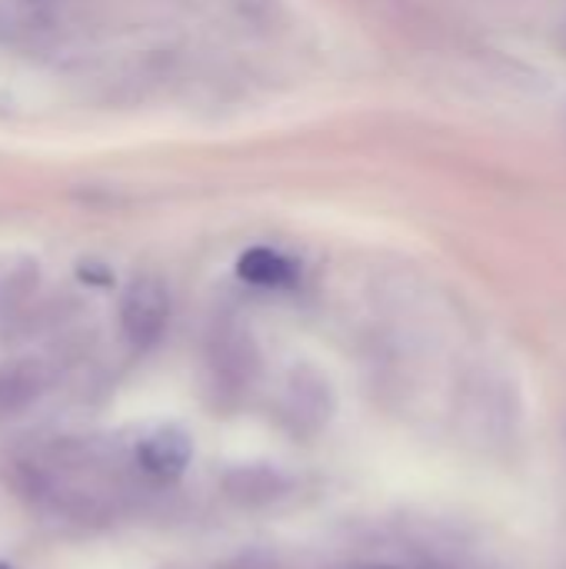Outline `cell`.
I'll use <instances>...</instances> for the list:
<instances>
[{
	"label": "cell",
	"instance_id": "52a82bcc",
	"mask_svg": "<svg viewBox=\"0 0 566 569\" xmlns=\"http://www.w3.org/2000/svg\"><path fill=\"white\" fill-rule=\"evenodd\" d=\"M220 569H274V560L267 553H240Z\"/></svg>",
	"mask_w": 566,
	"mask_h": 569
},
{
	"label": "cell",
	"instance_id": "277c9868",
	"mask_svg": "<svg viewBox=\"0 0 566 569\" xmlns=\"http://www.w3.org/2000/svg\"><path fill=\"white\" fill-rule=\"evenodd\" d=\"M287 477L270 463H240L224 473V493L240 507H267L287 493Z\"/></svg>",
	"mask_w": 566,
	"mask_h": 569
},
{
	"label": "cell",
	"instance_id": "5b68a950",
	"mask_svg": "<svg viewBox=\"0 0 566 569\" xmlns=\"http://www.w3.org/2000/svg\"><path fill=\"white\" fill-rule=\"evenodd\" d=\"M237 273H240L247 283H254V287H270V290L287 287V283H294V277H297L294 263H290L284 253L270 250V247H254V250H247V253L240 257V263H237Z\"/></svg>",
	"mask_w": 566,
	"mask_h": 569
},
{
	"label": "cell",
	"instance_id": "8992f818",
	"mask_svg": "<svg viewBox=\"0 0 566 569\" xmlns=\"http://www.w3.org/2000/svg\"><path fill=\"white\" fill-rule=\"evenodd\" d=\"M40 390V380L30 377L27 370H10V373H0V413H10V410H20L27 407Z\"/></svg>",
	"mask_w": 566,
	"mask_h": 569
},
{
	"label": "cell",
	"instance_id": "7a4b0ae2",
	"mask_svg": "<svg viewBox=\"0 0 566 569\" xmlns=\"http://www.w3.org/2000/svg\"><path fill=\"white\" fill-rule=\"evenodd\" d=\"M170 320V293L157 277H137L120 300V330L130 347L150 350Z\"/></svg>",
	"mask_w": 566,
	"mask_h": 569
},
{
	"label": "cell",
	"instance_id": "3957f363",
	"mask_svg": "<svg viewBox=\"0 0 566 569\" xmlns=\"http://www.w3.org/2000/svg\"><path fill=\"white\" fill-rule=\"evenodd\" d=\"M137 467L150 477V480H160V483H170L177 477H183V470L190 467V457H193V443L183 430L177 427H160L153 433H147L137 450Z\"/></svg>",
	"mask_w": 566,
	"mask_h": 569
},
{
	"label": "cell",
	"instance_id": "6da1fadb",
	"mask_svg": "<svg viewBox=\"0 0 566 569\" xmlns=\"http://www.w3.org/2000/svg\"><path fill=\"white\" fill-rule=\"evenodd\" d=\"M334 390L327 383V377H320L310 367L290 370L280 403H277V420L280 427L297 437V440H314L327 430L330 417H334Z\"/></svg>",
	"mask_w": 566,
	"mask_h": 569
},
{
	"label": "cell",
	"instance_id": "ba28073f",
	"mask_svg": "<svg viewBox=\"0 0 566 569\" xmlns=\"http://www.w3.org/2000/svg\"><path fill=\"white\" fill-rule=\"evenodd\" d=\"M0 569H7V567H0Z\"/></svg>",
	"mask_w": 566,
	"mask_h": 569
}]
</instances>
